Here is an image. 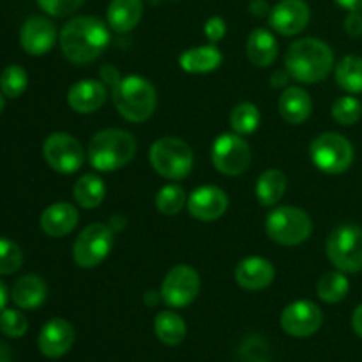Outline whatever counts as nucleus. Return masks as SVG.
I'll use <instances>...</instances> for the list:
<instances>
[{
  "instance_id": "obj_1",
  "label": "nucleus",
  "mask_w": 362,
  "mask_h": 362,
  "mask_svg": "<svg viewBox=\"0 0 362 362\" xmlns=\"http://www.w3.org/2000/svg\"><path fill=\"white\" fill-rule=\"evenodd\" d=\"M110 42L108 25L95 16H78L64 25L60 48L73 64L94 62Z\"/></svg>"
},
{
  "instance_id": "obj_2",
  "label": "nucleus",
  "mask_w": 362,
  "mask_h": 362,
  "mask_svg": "<svg viewBox=\"0 0 362 362\" xmlns=\"http://www.w3.org/2000/svg\"><path fill=\"white\" fill-rule=\"evenodd\" d=\"M290 78L300 83H318L331 73L334 55L329 45L315 37L299 39L290 45L285 57Z\"/></svg>"
},
{
  "instance_id": "obj_3",
  "label": "nucleus",
  "mask_w": 362,
  "mask_h": 362,
  "mask_svg": "<svg viewBox=\"0 0 362 362\" xmlns=\"http://www.w3.org/2000/svg\"><path fill=\"white\" fill-rule=\"evenodd\" d=\"M136 152V140L124 129H105L88 144V161L98 172H115L126 166Z\"/></svg>"
},
{
  "instance_id": "obj_4",
  "label": "nucleus",
  "mask_w": 362,
  "mask_h": 362,
  "mask_svg": "<svg viewBox=\"0 0 362 362\" xmlns=\"http://www.w3.org/2000/svg\"><path fill=\"white\" fill-rule=\"evenodd\" d=\"M156 88L145 78L131 74L113 88V103L129 122H145L156 110Z\"/></svg>"
},
{
  "instance_id": "obj_5",
  "label": "nucleus",
  "mask_w": 362,
  "mask_h": 362,
  "mask_svg": "<svg viewBox=\"0 0 362 362\" xmlns=\"http://www.w3.org/2000/svg\"><path fill=\"white\" fill-rule=\"evenodd\" d=\"M151 166L165 179H184L193 168V151L184 140L165 136L154 141L148 151Z\"/></svg>"
},
{
  "instance_id": "obj_6",
  "label": "nucleus",
  "mask_w": 362,
  "mask_h": 362,
  "mask_svg": "<svg viewBox=\"0 0 362 362\" xmlns=\"http://www.w3.org/2000/svg\"><path fill=\"white\" fill-rule=\"evenodd\" d=\"M267 235L283 246H297L311 235V218L297 207L274 209L265 221Z\"/></svg>"
},
{
  "instance_id": "obj_7",
  "label": "nucleus",
  "mask_w": 362,
  "mask_h": 362,
  "mask_svg": "<svg viewBox=\"0 0 362 362\" xmlns=\"http://www.w3.org/2000/svg\"><path fill=\"white\" fill-rule=\"evenodd\" d=\"M310 156L313 165L320 172L336 175V173L346 172L352 166L354 147L341 134L324 133L313 140Z\"/></svg>"
},
{
  "instance_id": "obj_8",
  "label": "nucleus",
  "mask_w": 362,
  "mask_h": 362,
  "mask_svg": "<svg viewBox=\"0 0 362 362\" xmlns=\"http://www.w3.org/2000/svg\"><path fill=\"white\" fill-rule=\"evenodd\" d=\"M327 257L341 272L362 271V228L341 225L329 235Z\"/></svg>"
},
{
  "instance_id": "obj_9",
  "label": "nucleus",
  "mask_w": 362,
  "mask_h": 362,
  "mask_svg": "<svg viewBox=\"0 0 362 362\" xmlns=\"http://www.w3.org/2000/svg\"><path fill=\"white\" fill-rule=\"evenodd\" d=\"M113 246V232L106 225L92 223L78 235L73 247L74 262L81 269H94L108 257Z\"/></svg>"
},
{
  "instance_id": "obj_10",
  "label": "nucleus",
  "mask_w": 362,
  "mask_h": 362,
  "mask_svg": "<svg viewBox=\"0 0 362 362\" xmlns=\"http://www.w3.org/2000/svg\"><path fill=\"white\" fill-rule=\"evenodd\" d=\"M212 163L225 175L235 177L246 172L251 165V148L239 134H221L212 144Z\"/></svg>"
},
{
  "instance_id": "obj_11",
  "label": "nucleus",
  "mask_w": 362,
  "mask_h": 362,
  "mask_svg": "<svg viewBox=\"0 0 362 362\" xmlns=\"http://www.w3.org/2000/svg\"><path fill=\"white\" fill-rule=\"evenodd\" d=\"M46 163L59 173H74L85 161V152L80 141L67 133L49 134L42 145Z\"/></svg>"
},
{
  "instance_id": "obj_12",
  "label": "nucleus",
  "mask_w": 362,
  "mask_h": 362,
  "mask_svg": "<svg viewBox=\"0 0 362 362\" xmlns=\"http://www.w3.org/2000/svg\"><path fill=\"white\" fill-rule=\"evenodd\" d=\"M200 292V276L189 265H175L161 286V299L170 308H186Z\"/></svg>"
},
{
  "instance_id": "obj_13",
  "label": "nucleus",
  "mask_w": 362,
  "mask_h": 362,
  "mask_svg": "<svg viewBox=\"0 0 362 362\" xmlns=\"http://www.w3.org/2000/svg\"><path fill=\"white\" fill-rule=\"evenodd\" d=\"M322 322H324L322 310L311 300H296L288 304L281 313L283 331L293 338L313 336L322 327Z\"/></svg>"
},
{
  "instance_id": "obj_14",
  "label": "nucleus",
  "mask_w": 362,
  "mask_h": 362,
  "mask_svg": "<svg viewBox=\"0 0 362 362\" xmlns=\"http://www.w3.org/2000/svg\"><path fill=\"white\" fill-rule=\"evenodd\" d=\"M310 7L304 0H281L269 13V23L278 34L296 35L310 23Z\"/></svg>"
},
{
  "instance_id": "obj_15",
  "label": "nucleus",
  "mask_w": 362,
  "mask_h": 362,
  "mask_svg": "<svg viewBox=\"0 0 362 362\" xmlns=\"http://www.w3.org/2000/svg\"><path fill=\"white\" fill-rule=\"evenodd\" d=\"M73 343L74 329L64 318H53V320L46 322L37 338L39 350L42 356L49 357V359H59V357L66 356L73 349Z\"/></svg>"
},
{
  "instance_id": "obj_16",
  "label": "nucleus",
  "mask_w": 362,
  "mask_h": 362,
  "mask_svg": "<svg viewBox=\"0 0 362 362\" xmlns=\"http://www.w3.org/2000/svg\"><path fill=\"white\" fill-rule=\"evenodd\" d=\"M57 39L55 25L45 16H32L23 23L20 30L21 48L28 55H45L53 48Z\"/></svg>"
},
{
  "instance_id": "obj_17",
  "label": "nucleus",
  "mask_w": 362,
  "mask_h": 362,
  "mask_svg": "<svg viewBox=\"0 0 362 362\" xmlns=\"http://www.w3.org/2000/svg\"><path fill=\"white\" fill-rule=\"evenodd\" d=\"M228 197L216 186H202L189 194L187 209L193 218L200 221H214L226 212Z\"/></svg>"
},
{
  "instance_id": "obj_18",
  "label": "nucleus",
  "mask_w": 362,
  "mask_h": 362,
  "mask_svg": "<svg viewBox=\"0 0 362 362\" xmlns=\"http://www.w3.org/2000/svg\"><path fill=\"white\" fill-rule=\"evenodd\" d=\"M108 99L105 83L98 80H80L67 92V103L76 113H94Z\"/></svg>"
},
{
  "instance_id": "obj_19",
  "label": "nucleus",
  "mask_w": 362,
  "mask_h": 362,
  "mask_svg": "<svg viewBox=\"0 0 362 362\" xmlns=\"http://www.w3.org/2000/svg\"><path fill=\"white\" fill-rule=\"evenodd\" d=\"M274 267L269 260L260 257H250L240 262L235 269V281L246 290H264L274 279Z\"/></svg>"
},
{
  "instance_id": "obj_20",
  "label": "nucleus",
  "mask_w": 362,
  "mask_h": 362,
  "mask_svg": "<svg viewBox=\"0 0 362 362\" xmlns=\"http://www.w3.org/2000/svg\"><path fill=\"white\" fill-rule=\"evenodd\" d=\"M78 211L71 204L66 202H59L42 211L41 219V228L46 235L49 237H64L74 230L78 225Z\"/></svg>"
},
{
  "instance_id": "obj_21",
  "label": "nucleus",
  "mask_w": 362,
  "mask_h": 362,
  "mask_svg": "<svg viewBox=\"0 0 362 362\" xmlns=\"http://www.w3.org/2000/svg\"><path fill=\"white\" fill-rule=\"evenodd\" d=\"M144 4L141 0H112L106 11L108 27L117 34H127L141 20Z\"/></svg>"
},
{
  "instance_id": "obj_22",
  "label": "nucleus",
  "mask_w": 362,
  "mask_h": 362,
  "mask_svg": "<svg viewBox=\"0 0 362 362\" xmlns=\"http://www.w3.org/2000/svg\"><path fill=\"white\" fill-rule=\"evenodd\" d=\"M48 296V288L46 283L42 281L41 276L37 274H25L14 283L13 292V303L21 310H35L41 306Z\"/></svg>"
},
{
  "instance_id": "obj_23",
  "label": "nucleus",
  "mask_w": 362,
  "mask_h": 362,
  "mask_svg": "<svg viewBox=\"0 0 362 362\" xmlns=\"http://www.w3.org/2000/svg\"><path fill=\"white\" fill-rule=\"evenodd\" d=\"M223 62V55L214 45L198 46L191 48L180 55L179 64L186 73L191 74H205L218 69Z\"/></svg>"
},
{
  "instance_id": "obj_24",
  "label": "nucleus",
  "mask_w": 362,
  "mask_h": 362,
  "mask_svg": "<svg viewBox=\"0 0 362 362\" xmlns=\"http://www.w3.org/2000/svg\"><path fill=\"white\" fill-rule=\"evenodd\" d=\"M313 103L310 94L300 87H290L279 98V113L290 124H303L311 115Z\"/></svg>"
},
{
  "instance_id": "obj_25",
  "label": "nucleus",
  "mask_w": 362,
  "mask_h": 362,
  "mask_svg": "<svg viewBox=\"0 0 362 362\" xmlns=\"http://www.w3.org/2000/svg\"><path fill=\"white\" fill-rule=\"evenodd\" d=\"M278 49L276 37L265 28H257L250 34L246 46L247 59L257 67H267L274 64V60L278 59Z\"/></svg>"
},
{
  "instance_id": "obj_26",
  "label": "nucleus",
  "mask_w": 362,
  "mask_h": 362,
  "mask_svg": "<svg viewBox=\"0 0 362 362\" xmlns=\"http://www.w3.org/2000/svg\"><path fill=\"white\" fill-rule=\"evenodd\" d=\"M154 331L166 346H177L186 338V322L173 311H161L154 320Z\"/></svg>"
},
{
  "instance_id": "obj_27",
  "label": "nucleus",
  "mask_w": 362,
  "mask_h": 362,
  "mask_svg": "<svg viewBox=\"0 0 362 362\" xmlns=\"http://www.w3.org/2000/svg\"><path fill=\"white\" fill-rule=\"evenodd\" d=\"M286 191V177L281 170H267L257 180V198L265 207H272Z\"/></svg>"
},
{
  "instance_id": "obj_28",
  "label": "nucleus",
  "mask_w": 362,
  "mask_h": 362,
  "mask_svg": "<svg viewBox=\"0 0 362 362\" xmlns=\"http://www.w3.org/2000/svg\"><path fill=\"white\" fill-rule=\"evenodd\" d=\"M106 197V186L103 179H99L94 173L80 177L74 184V200L83 209H94L101 205Z\"/></svg>"
},
{
  "instance_id": "obj_29",
  "label": "nucleus",
  "mask_w": 362,
  "mask_h": 362,
  "mask_svg": "<svg viewBox=\"0 0 362 362\" xmlns=\"http://www.w3.org/2000/svg\"><path fill=\"white\" fill-rule=\"evenodd\" d=\"M336 81L343 90L350 94L362 92V59L356 55H349L339 60L336 67Z\"/></svg>"
},
{
  "instance_id": "obj_30",
  "label": "nucleus",
  "mask_w": 362,
  "mask_h": 362,
  "mask_svg": "<svg viewBox=\"0 0 362 362\" xmlns=\"http://www.w3.org/2000/svg\"><path fill=\"white\" fill-rule=\"evenodd\" d=\"M350 283L341 271L327 272L318 281V297L327 304H336L343 300L349 293Z\"/></svg>"
},
{
  "instance_id": "obj_31",
  "label": "nucleus",
  "mask_w": 362,
  "mask_h": 362,
  "mask_svg": "<svg viewBox=\"0 0 362 362\" xmlns=\"http://www.w3.org/2000/svg\"><path fill=\"white\" fill-rule=\"evenodd\" d=\"M230 124L237 134H251L260 126V112L251 103H240L230 113Z\"/></svg>"
},
{
  "instance_id": "obj_32",
  "label": "nucleus",
  "mask_w": 362,
  "mask_h": 362,
  "mask_svg": "<svg viewBox=\"0 0 362 362\" xmlns=\"http://www.w3.org/2000/svg\"><path fill=\"white\" fill-rule=\"evenodd\" d=\"M28 85V74L21 66H7L0 74V90L6 98H20Z\"/></svg>"
},
{
  "instance_id": "obj_33",
  "label": "nucleus",
  "mask_w": 362,
  "mask_h": 362,
  "mask_svg": "<svg viewBox=\"0 0 362 362\" xmlns=\"http://www.w3.org/2000/svg\"><path fill=\"white\" fill-rule=\"evenodd\" d=\"M184 204H186V191L177 184H168L156 194V207L165 216L179 214Z\"/></svg>"
},
{
  "instance_id": "obj_34",
  "label": "nucleus",
  "mask_w": 362,
  "mask_h": 362,
  "mask_svg": "<svg viewBox=\"0 0 362 362\" xmlns=\"http://www.w3.org/2000/svg\"><path fill=\"white\" fill-rule=\"evenodd\" d=\"M362 115V105L359 99L352 98V95H343V98L336 99L332 105V117L341 126H354Z\"/></svg>"
},
{
  "instance_id": "obj_35",
  "label": "nucleus",
  "mask_w": 362,
  "mask_h": 362,
  "mask_svg": "<svg viewBox=\"0 0 362 362\" xmlns=\"http://www.w3.org/2000/svg\"><path fill=\"white\" fill-rule=\"evenodd\" d=\"M23 264L20 246L9 239L0 237V274H14Z\"/></svg>"
},
{
  "instance_id": "obj_36",
  "label": "nucleus",
  "mask_w": 362,
  "mask_h": 362,
  "mask_svg": "<svg viewBox=\"0 0 362 362\" xmlns=\"http://www.w3.org/2000/svg\"><path fill=\"white\" fill-rule=\"evenodd\" d=\"M28 322L25 315L18 310L0 311V331L7 338H21L27 332Z\"/></svg>"
},
{
  "instance_id": "obj_37",
  "label": "nucleus",
  "mask_w": 362,
  "mask_h": 362,
  "mask_svg": "<svg viewBox=\"0 0 362 362\" xmlns=\"http://www.w3.org/2000/svg\"><path fill=\"white\" fill-rule=\"evenodd\" d=\"M83 2L85 0H37V6L49 16L62 18L80 9Z\"/></svg>"
},
{
  "instance_id": "obj_38",
  "label": "nucleus",
  "mask_w": 362,
  "mask_h": 362,
  "mask_svg": "<svg viewBox=\"0 0 362 362\" xmlns=\"http://www.w3.org/2000/svg\"><path fill=\"white\" fill-rule=\"evenodd\" d=\"M205 37L214 45V42L221 41L223 35L226 34V23L221 16H212L209 18L207 23H205Z\"/></svg>"
},
{
  "instance_id": "obj_39",
  "label": "nucleus",
  "mask_w": 362,
  "mask_h": 362,
  "mask_svg": "<svg viewBox=\"0 0 362 362\" xmlns=\"http://www.w3.org/2000/svg\"><path fill=\"white\" fill-rule=\"evenodd\" d=\"M345 30L350 37H361L362 35V14L359 11H350L345 18Z\"/></svg>"
},
{
  "instance_id": "obj_40",
  "label": "nucleus",
  "mask_w": 362,
  "mask_h": 362,
  "mask_svg": "<svg viewBox=\"0 0 362 362\" xmlns=\"http://www.w3.org/2000/svg\"><path fill=\"white\" fill-rule=\"evenodd\" d=\"M101 78H103V81H106V83H108L110 87H112V90L117 87V85L120 83V80H122V78H120V74H119V71H117L113 66H105V67H103Z\"/></svg>"
},
{
  "instance_id": "obj_41",
  "label": "nucleus",
  "mask_w": 362,
  "mask_h": 362,
  "mask_svg": "<svg viewBox=\"0 0 362 362\" xmlns=\"http://www.w3.org/2000/svg\"><path fill=\"white\" fill-rule=\"evenodd\" d=\"M352 327H354V331H356V334L359 336V338H362V304L361 306H357L356 311H354Z\"/></svg>"
},
{
  "instance_id": "obj_42",
  "label": "nucleus",
  "mask_w": 362,
  "mask_h": 362,
  "mask_svg": "<svg viewBox=\"0 0 362 362\" xmlns=\"http://www.w3.org/2000/svg\"><path fill=\"white\" fill-rule=\"evenodd\" d=\"M338 6H341L346 11H362V0H334Z\"/></svg>"
},
{
  "instance_id": "obj_43",
  "label": "nucleus",
  "mask_w": 362,
  "mask_h": 362,
  "mask_svg": "<svg viewBox=\"0 0 362 362\" xmlns=\"http://www.w3.org/2000/svg\"><path fill=\"white\" fill-rule=\"evenodd\" d=\"M267 9L269 7L264 0H253V2H251V13L258 14V16H264V14L267 13Z\"/></svg>"
},
{
  "instance_id": "obj_44",
  "label": "nucleus",
  "mask_w": 362,
  "mask_h": 362,
  "mask_svg": "<svg viewBox=\"0 0 362 362\" xmlns=\"http://www.w3.org/2000/svg\"><path fill=\"white\" fill-rule=\"evenodd\" d=\"M7 299H9V292H7L6 283H4L2 279H0V311L6 310Z\"/></svg>"
},
{
  "instance_id": "obj_45",
  "label": "nucleus",
  "mask_w": 362,
  "mask_h": 362,
  "mask_svg": "<svg viewBox=\"0 0 362 362\" xmlns=\"http://www.w3.org/2000/svg\"><path fill=\"white\" fill-rule=\"evenodd\" d=\"M288 78H290V74H288V71H286V73H276L274 76H272V85H274V87H279V85H285L286 81H288Z\"/></svg>"
},
{
  "instance_id": "obj_46",
  "label": "nucleus",
  "mask_w": 362,
  "mask_h": 362,
  "mask_svg": "<svg viewBox=\"0 0 362 362\" xmlns=\"http://www.w3.org/2000/svg\"><path fill=\"white\" fill-rule=\"evenodd\" d=\"M4 105H6V101H4V94H2V92H0V113H2Z\"/></svg>"
}]
</instances>
